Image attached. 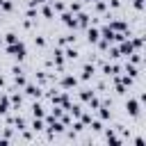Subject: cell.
<instances>
[{
	"instance_id": "1",
	"label": "cell",
	"mask_w": 146,
	"mask_h": 146,
	"mask_svg": "<svg viewBox=\"0 0 146 146\" xmlns=\"http://www.w3.org/2000/svg\"><path fill=\"white\" fill-rule=\"evenodd\" d=\"M9 52H11L14 57L23 59V57H25V46H23L21 41H16V43H11V46H9Z\"/></svg>"
},
{
	"instance_id": "7",
	"label": "cell",
	"mask_w": 146,
	"mask_h": 146,
	"mask_svg": "<svg viewBox=\"0 0 146 146\" xmlns=\"http://www.w3.org/2000/svg\"><path fill=\"white\" fill-rule=\"evenodd\" d=\"M64 84H66V87H71V84H75V80H73V78H66V80H64Z\"/></svg>"
},
{
	"instance_id": "3",
	"label": "cell",
	"mask_w": 146,
	"mask_h": 146,
	"mask_svg": "<svg viewBox=\"0 0 146 146\" xmlns=\"http://www.w3.org/2000/svg\"><path fill=\"white\" fill-rule=\"evenodd\" d=\"M64 23H66V25H75V18H73L71 14H64Z\"/></svg>"
},
{
	"instance_id": "5",
	"label": "cell",
	"mask_w": 146,
	"mask_h": 146,
	"mask_svg": "<svg viewBox=\"0 0 146 146\" xmlns=\"http://www.w3.org/2000/svg\"><path fill=\"white\" fill-rule=\"evenodd\" d=\"M98 39V32L96 30H89V41H96Z\"/></svg>"
},
{
	"instance_id": "6",
	"label": "cell",
	"mask_w": 146,
	"mask_h": 146,
	"mask_svg": "<svg viewBox=\"0 0 146 146\" xmlns=\"http://www.w3.org/2000/svg\"><path fill=\"white\" fill-rule=\"evenodd\" d=\"M32 110H34V116H43V110H41V107H39V105H34V107H32Z\"/></svg>"
},
{
	"instance_id": "9",
	"label": "cell",
	"mask_w": 146,
	"mask_h": 146,
	"mask_svg": "<svg viewBox=\"0 0 146 146\" xmlns=\"http://www.w3.org/2000/svg\"><path fill=\"white\" fill-rule=\"evenodd\" d=\"M141 5H144V0H135V7H139V9H141Z\"/></svg>"
},
{
	"instance_id": "2",
	"label": "cell",
	"mask_w": 146,
	"mask_h": 146,
	"mask_svg": "<svg viewBox=\"0 0 146 146\" xmlns=\"http://www.w3.org/2000/svg\"><path fill=\"white\" fill-rule=\"evenodd\" d=\"M125 107H128V112H130L132 116H137V114H139V103H137V100H128V105H125Z\"/></svg>"
},
{
	"instance_id": "8",
	"label": "cell",
	"mask_w": 146,
	"mask_h": 146,
	"mask_svg": "<svg viewBox=\"0 0 146 146\" xmlns=\"http://www.w3.org/2000/svg\"><path fill=\"white\" fill-rule=\"evenodd\" d=\"M0 112H7V100H2V103H0Z\"/></svg>"
},
{
	"instance_id": "4",
	"label": "cell",
	"mask_w": 146,
	"mask_h": 146,
	"mask_svg": "<svg viewBox=\"0 0 146 146\" xmlns=\"http://www.w3.org/2000/svg\"><path fill=\"white\" fill-rule=\"evenodd\" d=\"M7 41H9V43H16V41H18V36H16L14 32H9V34H7Z\"/></svg>"
},
{
	"instance_id": "10",
	"label": "cell",
	"mask_w": 146,
	"mask_h": 146,
	"mask_svg": "<svg viewBox=\"0 0 146 146\" xmlns=\"http://www.w3.org/2000/svg\"><path fill=\"white\" fill-rule=\"evenodd\" d=\"M39 2H43V0H32V5H39Z\"/></svg>"
}]
</instances>
